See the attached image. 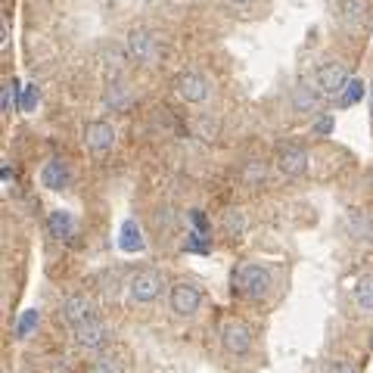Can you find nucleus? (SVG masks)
Wrapping results in <instances>:
<instances>
[{
  "label": "nucleus",
  "mask_w": 373,
  "mask_h": 373,
  "mask_svg": "<svg viewBox=\"0 0 373 373\" xmlns=\"http://www.w3.org/2000/svg\"><path fill=\"white\" fill-rule=\"evenodd\" d=\"M233 283L239 286V292H243L246 299H261V295H268V290H271V274L261 264H243V268L237 271V277H233Z\"/></svg>",
  "instance_id": "nucleus-1"
},
{
  "label": "nucleus",
  "mask_w": 373,
  "mask_h": 373,
  "mask_svg": "<svg viewBox=\"0 0 373 373\" xmlns=\"http://www.w3.org/2000/svg\"><path fill=\"white\" fill-rule=\"evenodd\" d=\"M345 84H348V72L342 62H324V66L317 69V88H321V93H326V97L342 93Z\"/></svg>",
  "instance_id": "nucleus-2"
},
{
  "label": "nucleus",
  "mask_w": 373,
  "mask_h": 373,
  "mask_svg": "<svg viewBox=\"0 0 373 373\" xmlns=\"http://www.w3.org/2000/svg\"><path fill=\"white\" fill-rule=\"evenodd\" d=\"M199 302H202L199 286L186 283V280H181V283H174V286H171V311H174V314L190 317L193 311L199 308Z\"/></svg>",
  "instance_id": "nucleus-3"
},
{
  "label": "nucleus",
  "mask_w": 373,
  "mask_h": 373,
  "mask_svg": "<svg viewBox=\"0 0 373 373\" xmlns=\"http://www.w3.org/2000/svg\"><path fill=\"white\" fill-rule=\"evenodd\" d=\"M128 292L134 302H153L162 292V277L155 271H137L128 283Z\"/></svg>",
  "instance_id": "nucleus-4"
},
{
  "label": "nucleus",
  "mask_w": 373,
  "mask_h": 373,
  "mask_svg": "<svg viewBox=\"0 0 373 373\" xmlns=\"http://www.w3.org/2000/svg\"><path fill=\"white\" fill-rule=\"evenodd\" d=\"M221 345H224V352H230V355H246L249 345H252V333H249L246 324L230 321V324H224V330H221Z\"/></svg>",
  "instance_id": "nucleus-5"
},
{
  "label": "nucleus",
  "mask_w": 373,
  "mask_h": 373,
  "mask_svg": "<svg viewBox=\"0 0 373 373\" xmlns=\"http://www.w3.org/2000/svg\"><path fill=\"white\" fill-rule=\"evenodd\" d=\"M177 97L186 100V103H202V100H208V81L196 72H184L177 78Z\"/></svg>",
  "instance_id": "nucleus-6"
},
{
  "label": "nucleus",
  "mask_w": 373,
  "mask_h": 373,
  "mask_svg": "<svg viewBox=\"0 0 373 373\" xmlns=\"http://www.w3.org/2000/svg\"><path fill=\"white\" fill-rule=\"evenodd\" d=\"M277 165H280V171H283V174L295 177V174H302V171L308 168V155H305V150H302V146L283 143L277 150Z\"/></svg>",
  "instance_id": "nucleus-7"
},
{
  "label": "nucleus",
  "mask_w": 373,
  "mask_h": 373,
  "mask_svg": "<svg viewBox=\"0 0 373 373\" xmlns=\"http://www.w3.org/2000/svg\"><path fill=\"white\" fill-rule=\"evenodd\" d=\"M84 140H88V146L93 153H109L115 143V131L109 122H90L88 131H84Z\"/></svg>",
  "instance_id": "nucleus-8"
},
{
  "label": "nucleus",
  "mask_w": 373,
  "mask_h": 373,
  "mask_svg": "<svg viewBox=\"0 0 373 373\" xmlns=\"http://www.w3.org/2000/svg\"><path fill=\"white\" fill-rule=\"evenodd\" d=\"M90 311H93V305H90L88 295H69V299L62 302V317H66L72 326L90 321V317H93Z\"/></svg>",
  "instance_id": "nucleus-9"
},
{
  "label": "nucleus",
  "mask_w": 373,
  "mask_h": 373,
  "mask_svg": "<svg viewBox=\"0 0 373 373\" xmlns=\"http://www.w3.org/2000/svg\"><path fill=\"white\" fill-rule=\"evenodd\" d=\"M72 330H75V339L81 342V345H88V348H97V345H103L106 342V330H103V324H100L97 317L72 326Z\"/></svg>",
  "instance_id": "nucleus-10"
},
{
  "label": "nucleus",
  "mask_w": 373,
  "mask_h": 373,
  "mask_svg": "<svg viewBox=\"0 0 373 373\" xmlns=\"http://www.w3.org/2000/svg\"><path fill=\"white\" fill-rule=\"evenodd\" d=\"M41 181H44L47 190H62V186L69 184V168L62 165L59 159H50L41 171Z\"/></svg>",
  "instance_id": "nucleus-11"
},
{
  "label": "nucleus",
  "mask_w": 373,
  "mask_h": 373,
  "mask_svg": "<svg viewBox=\"0 0 373 373\" xmlns=\"http://www.w3.org/2000/svg\"><path fill=\"white\" fill-rule=\"evenodd\" d=\"M119 246H122V252H143V233H140L137 221H124L122 224Z\"/></svg>",
  "instance_id": "nucleus-12"
},
{
  "label": "nucleus",
  "mask_w": 373,
  "mask_h": 373,
  "mask_svg": "<svg viewBox=\"0 0 373 373\" xmlns=\"http://www.w3.org/2000/svg\"><path fill=\"white\" fill-rule=\"evenodd\" d=\"M128 53L134 59H140V62L150 59L153 57V37L146 35V31H131V35H128Z\"/></svg>",
  "instance_id": "nucleus-13"
},
{
  "label": "nucleus",
  "mask_w": 373,
  "mask_h": 373,
  "mask_svg": "<svg viewBox=\"0 0 373 373\" xmlns=\"http://www.w3.org/2000/svg\"><path fill=\"white\" fill-rule=\"evenodd\" d=\"M75 230V221L69 212H62V208H57V212H50V233L53 237H69V233Z\"/></svg>",
  "instance_id": "nucleus-14"
},
{
  "label": "nucleus",
  "mask_w": 373,
  "mask_h": 373,
  "mask_svg": "<svg viewBox=\"0 0 373 373\" xmlns=\"http://www.w3.org/2000/svg\"><path fill=\"white\" fill-rule=\"evenodd\" d=\"M355 299H357V305H361L364 311L373 308V274H364L355 283Z\"/></svg>",
  "instance_id": "nucleus-15"
},
{
  "label": "nucleus",
  "mask_w": 373,
  "mask_h": 373,
  "mask_svg": "<svg viewBox=\"0 0 373 373\" xmlns=\"http://www.w3.org/2000/svg\"><path fill=\"white\" fill-rule=\"evenodd\" d=\"M361 97H364V81H361V78H348V84H345V90H342L339 103L342 106H355Z\"/></svg>",
  "instance_id": "nucleus-16"
},
{
  "label": "nucleus",
  "mask_w": 373,
  "mask_h": 373,
  "mask_svg": "<svg viewBox=\"0 0 373 373\" xmlns=\"http://www.w3.org/2000/svg\"><path fill=\"white\" fill-rule=\"evenodd\" d=\"M243 227H246L243 212H227V215H224V233H227V237H239Z\"/></svg>",
  "instance_id": "nucleus-17"
},
{
  "label": "nucleus",
  "mask_w": 373,
  "mask_h": 373,
  "mask_svg": "<svg viewBox=\"0 0 373 373\" xmlns=\"http://www.w3.org/2000/svg\"><path fill=\"white\" fill-rule=\"evenodd\" d=\"M292 106L299 109V112H308V109H314V93H311V88H295Z\"/></svg>",
  "instance_id": "nucleus-18"
},
{
  "label": "nucleus",
  "mask_w": 373,
  "mask_h": 373,
  "mask_svg": "<svg viewBox=\"0 0 373 373\" xmlns=\"http://www.w3.org/2000/svg\"><path fill=\"white\" fill-rule=\"evenodd\" d=\"M35 326H37V311L28 308L25 314L19 317V324H16V333H19V336H31V330H35Z\"/></svg>",
  "instance_id": "nucleus-19"
},
{
  "label": "nucleus",
  "mask_w": 373,
  "mask_h": 373,
  "mask_svg": "<svg viewBox=\"0 0 373 373\" xmlns=\"http://www.w3.org/2000/svg\"><path fill=\"white\" fill-rule=\"evenodd\" d=\"M348 227H352L355 237H370V224H367V215H361V212H355L352 218H348Z\"/></svg>",
  "instance_id": "nucleus-20"
},
{
  "label": "nucleus",
  "mask_w": 373,
  "mask_h": 373,
  "mask_svg": "<svg viewBox=\"0 0 373 373\" xmlns=\"http://www.w3.org/2000/svg\"><path fill=\"white\" fill-rule=\"evenodd\" d=\"M35 106H37V88H35V84H25V88H22L19 109H22V112H35Z\"/></svg>",
  "instance_id": "nucleus-21"
},
{
  "label": "nucleus",
  "mask_w": 373,
  "mask_h": 373,
  "mask_svg": "<svg viewBox=\"0 0 373 373\" xmlns=\"http://www.w3.org/2000/svg\"><path fill=\"white\" fill-rule=\"evenodd\" d=\"M345 22H348V25L364 22V4H361V0H345Z\"/></svg>",
  "instance_id": "nucleus-22"
},
{
  "label": "nucleus",
  "mask_w": 373,
  "mask_h": 373,
  "mask_svg": "<svg viewBox=\"0 0 373 373\" xmlns=\"http://www.w3.org/2000/svg\"><path fill=\"white\" fill-rule=\"evenodd\" d=\"M16 90H19V84L10 81V84H4V97H0V106H4V112H10L13 109V100H16Z\"/></svg>",
  "instance_id": "nucleus-23"
},
{
  "label": "nucleus",
  "mask_w": 373,
  "mask_h": 373,
  "mask_svg": "<svg viewBox=\"0 0 373 373\" xmlns=\"http://www.w3.org/2000/svg\"><path fill=\"white\" fill-rule=\"evenodd\" d=\"M90 373H119V364H115L112 357H100V361L90 367Z\"/></svg>",
  "instance_id": "nucleus-24"
},
{
  "label": "nucleus",
  "mask_w": 373,
  "mask_h": 373,
  "mask_svg": "<svg viewBox=\"0 0 373 373\" xmlns=\"http://www.w3.org/2000/svg\"><path fill=\"white\" fill-rule=\"evenodd\" d=\"M259 177H264V165H259V162H255V165L246 168V181L252 184V181H259Z\"/></svg>",
  "instance_id": "nucleus-25"
},
{
  "label": "nucleus",
  "mask_w": 373,
  "mask_h": 373,
  "mask_svg": "<svg viewBox=\"0 0 373 373\" xmlns=\"http://www.w3.org/2000/svg\"><path fill=\"white\" fill-rule=\"evenodd\" d=\"M190 218H193V224H196V230H199V233H206V227H208V224H206V215H202L199 208H193Z\"/></svg>",
  "instance_id": "nucleus-26"
},
{
  "label": "nucleus",
  "mask_w": 373,
  "mask_h": 373,
  "mask_svg": "<svg viewBox=\"0 0 373 373\" xmlns=\"http://www.w3.org/2000/svg\"><path fill=\"white\" fill-rule=\"evenodd\" d=\"M326 373H355V370H352V364H345V361H333Z\"/></svg>",
  "instance_id": "nucleus-27"
},
{
  "label": "nucleus",
  "mask_w": 373,
  "mask_h": 373,
  "mask_svg": "<svg viewBox=\"0 0 373 373\" xmlns=\"http://www.w3.org/2000/svg\"><path fill=\"white\" fill-rule=\"evenodd\" d=\"M314 131H317V134H330V131H333V119H321V122L314 124Z\"/></svg>",
  "instance_id": "nucleus-28"
},
{
  "label": "nucleus",
  "mask_w": 373,
  "mask_h": 373,
  "mask_svg": "<svg viewBox=\"0 0 373 373\" xmlns=\"http://www.w3.org/2000/svg\"><path fill=\"white\" fill-rule=\"evenodd\" d=\"M202 233H193V239H190V243H186V249H196V252H202V249H206V243H202Z\"/></svg>",
  "instance_id": "nucleus-29"
},
{
  "label": "nucleus",
  "mask_w": 373,
  "mask_h": 373,
  "mask_svg": "<svg viewBox=\"0 0 373 373\" xmlns=\"http://www.w3.org/2000/svg\"><path fill=\"white\" fill-rule=\"evenodd\" d=\"M6 44H10V28H6V22H4V25H0V47L6 50Z\"/></svg>",
  "instance_id": "nucleus-30"
},
{
  "label": "nucleus",
  "mask_w": 373,
  "mask_h": 373,
  "mask_svg": "<svg viewBox=\"0 0 373 373\" xmlns=\"http://www.w3.org/2000/svg\"><path fill=\"white\" fill-rule=\"evenodd\" d=\"M13 181V171H10V165H4V184H10Z\"/></svg>",
  "instance_id": "nucleus-31"
},
{
  "label": "nucleus",
  "mask_w": 373,
  "mask_h": 373,
  "mask_svg": "<svg viewBox=\"0 0 373 373\" xmlns=\"http://www.w3.org/2000/svg\"><path fill=\"white\" fill-rule=\"evenodd\" d=\"M233 4H246V0H233Z\"/></svg>",
  "instance_id": "nucleus-32"
},
{
  "label": "nucleus",
  "mask_w": 373,
  "mask_h": 373,
  "mask_svg": "<svg viewBox=\"0 0 373 373\" xmlns=\"http://www.w3.org/2000/svg\"><path fill=\"white\" fill-rule=\"evenodd\" d=\"M370 109H373V100H370Z\"/></svg>",
  "instance_id": "nucleus-33"
}]
</instances>
